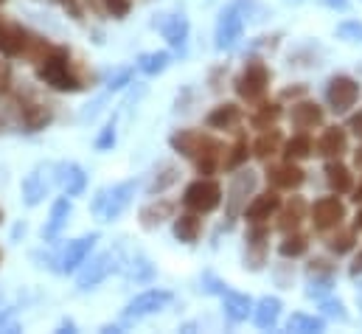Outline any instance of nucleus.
<instances>
[{
  "label": "nucleus",
  "instance_id": "nucleus-1",
  "mask_svg": "<svg viewBox=\"0 0 362 334\" xmlns=\"http://www.w3.org/2000/svg\"><path fill=\"white\" fill-rule=\"evenodd\" d=\"M172 149L180 152L182 158L194 161L197 171L202 177L214 174L216 168L222 166V144L208 135V132H199V129H177L172 138H169Z\"/></svg>",
  "mask_w": 362,
  "mask_h": 334
},
{
  "label": "nucleus",
  "instance_id": "nucleus-2",
  "mask_svg": "<svg viewBox=\"0 0 362 334\" xmlns=\"http://www.w3.org/2000/svg\"><path fill=\"white\" fill-rule=\"evenodd\" d=\"M51 48V42L40 34H34L31 28L20 25L17 20L0 14V57L6 59H31L40 62L45 57V51Z\"/></svg>",
  "mask_w": 362,
  "mask_h": 334
},
{
  "label": "nucleus",
  "instance_id": "nucleus-3",
  "mask_svg": "<svg viewBox=\"0 0 362 334\" xmlns=\"http://www.w3.org/2000/svg\"><path fill=\"white\" fill-rule=\"evenodd\" d=\"M37 76H40V82H45L51 90H59V93L85 90V82L76 74V65L65 45H51L45 51V57L37 62Z\"/></svg>",
  "mask_w": 362,
  "mask_h": 334
},
{
  "label": "nucleus",
  "instance_id": "nucleus-4",
  "mask_svg": "<svg viewBox=\"0 0 362 334\" xmlns=\"http://www.w3.org/2000/svg\"><path fill=\"white\" fill-rule=\"evenodd\" d=\"M135 188H138V180H127V183H118V185H112V188H101V191L95 194V200H93L90 211L98 219H104V222L118 219V217L127 211V205L132 202Z\"/></svg>",
  "mask_w": 362,
  "mask_h": 334
},
{
  "label": "nucleus",
  "instance_id": "nucleus-5",
  "mask_svg": "<svg viewBox=\"0 0 362 334\" xmlns=\"http://www.w3.org/2000/svg\"><path fill=\"white\" fill-rule=\"evenodd\" d=\"M245 34V11H242V0H233L230 6H225L219 11V20H216V31H214V45L219 51H233L239 45Z\"/></svg>",
  "mask_w": 362,
  "mask_h": 334
},
{
  "label": "nucleus",
  "instance_id": "nucleus-6",
  "mask_svg": "<svg viewBox=\"0 0 362 334\" xmlns=\"http://www.w3.org/2000/svg\"><path fill=\"white\" fill-rule=\"evenodd\" d=\"M182 202H185V208L194 211V214H211V211H216L219 202H222V185H219L216 180H211V177H199V180H194V183L185 188Z\"/></svg>",
  "mask_w": 362,
  "mask_h": 334
},
{
  "label": "nucleus",
  "instance_id": "nucleus-7",
  "mask_svg": "<svg viewBox=\"0 0 362 334\" xmlns=\"http://www.w3.org/2000/svg\"><path fill=\"white\" fill-rule=\"evenodd\" d=\"M267 84H270V71H267V65H264L262 59H250V62L245 65V71L239 74V79H236V93H239V98H245L247 104H256V101L264 98Z\"/></svg>",
  "mask_w": 362,
  "mask_h": 334
},
{
  "label": "nucleus",
  "instance_id": "nucleus-8",
  "mask_svg": "<svg viewBox=\"0 0 362 334\" xmlns=\"http://www.w3.org/2000/svg\"><path fill=\"white\" fill-rule=\"evenodd\" d=\"M14 107H17L20 121H23V127H25L28 132H40V129H45V127L54 121L51 104L40 101L34 93H17V96H14Z\"/></svg>",
  "mask_w": 362,
  "mask_h": 334
},
{
  "label": "nucleus",
  "instance_id": "nucleus-9",
  "mask_svg": "<svg viewBox=\"0 0 362 334\" xmlns=\"http://www.w3.org/2000/svg\"><path fill=\"white\" fill-rule=\"evenodd\" d=\"M205 292H214V295H222V304H225V318L230 321V323H242V321H247V315L253 312V301L247 298V295H242V292H233V289H228L225 284H219L214 275H205Z\"/></svg>",
  "mask_w": 362,
  "mask_h": 334
},
{
  "label": "nucleus",
  "instance_id": "nucleus-10",
  "mask_svg": "<svg viewBox=\"0 0 362 334\" xmlns=\"http://www.w3.org/2000/svg\"><path fill=\"white\" fill-rule=\"evenodd\" d=\"M312 214V225L317 234H326V231H334L343 225L346 219V205L340 202V197H320L315 200V205L309 208Z\"/></svg>",
  "mask_w": 362,
  "mask_h": 334
},
{
  "label": "nucleus",
  "instance_id": "nucleus-11",
  "mask_svg": "<svg viewBox=\"0 0 362 334\" xmlns=\"http://www.w3.org/2000/svg\"><path fill=\"white\" fill-rule=\"evenodd\" d=\"M172 304V292L169 289H146L141 292L138 298H132L124 309V321H141V318H149L160 309H166Z\"/></svg>",
  "mask_w": 362,
  "mask_h": 334
},
{
  "label": "nucleus",
  "instance_id": "nucleus-12",
  "mask_svg": "<svg viewBox=\"0 0 362 334\" xmlns=\"http://www.w3.org/2000/svg\"><path fill=\"white\" fill-rule=\"evenodd\" d=\"M360 98V84L351 76H334L326 87V101L332 104L334 113H349Z\"/></svg>",
  "mask_w": 362,
  "mask_h": 334
},
{
  "label": "nucleus",
  "instance_id": "nucleus-13",
  "mask_svg": "<svg viewBox=\"0 0 362 334\" xmlns=\"http://www.w3.org/2000/svg\"><path fill=\"white\" fill-rule=\"evenodd\" d=\"M253 188H256V171H250V168L239 171L230 180V188H228V219H236L245 211L247 197L253 194Z\"/></svg>",
  "mask_w": 362,
  "mask_h": 334
},
{
  "label": "nucleus",
  "instance_id": "nucleus-14",
  "mask_svg": "<svg viewBox=\"0 0 362 334\" xmlns=\"http://www.w3.org/2000/svg\"><path fill=\"white\" fill-rule=\"evenodd\" d=\"M115 261H118L115 253H101V255H95L90 264L79 272V289H93L95 284H101V281L118 267Z\"/></svg>",
  "mask_w": 362,
  "mask_h": 334
},
{
  "label": "nucleus",
  "instance_id": "nucleus-15",
  "mask_svg": "<svg viewBox=\"0 0 362 334\" xmlns=\"http://www.w3.org/2000/svg\"><path fill=\"white\" fill-rule=\"evenodd\" d=\"M267 180H270L272 188H278V191H292V188H298L306 180V171L300 166H295V161H286L281 166H272L267 171Z\"/></svg>",
  "mask_w": 362,
  "mask_h": 334
},
{
  "label": "nucleus",
  "instance_id": "nucleus-16",
  "mask_svg": "<svg viewBox=\"0 0 362 334\" xmlns=\"http://www.w3.org/2000/svg\"><path fill=\"white\" fill-rule=\"evenodd\" d=\"M315 149H317V155H323V158H332V161L340 158V155L349 149V135H346V129H343V127H326L323 135L317 138Z\"/></svg>",
  "mask_w": 362,
  "mask_h": 334
},
{
  "label": "nucleus",
  "instance_id": "nucleus-17",
  "mask_svg": "<svg viewBox=\"0 0 362 334\" xmlns=\"http://www.w3.org/2000/svg\"><path fill=\"white\" fill-rule=\"evenodd\" d=\"M98 242V234H90V236H82V239H76V242H68V248L62 253V272H74L76 267H82L85 264V258L90 255L93 245Z\"/></svg>",
  "mask_w": 362,
  "mask_h": 334
},
{
  "label": "nucleus",
  "instance_id": "nucleus-18",
  "mask_svg": "<svg viewBox=\"0 0 362 334\" xmlns=\"http://www.w3.org/2000/svg\"><path fill=\"white\" fill-rule=\"evenodd\" d=\"M160 31H163V37H166V42L172 45V48H185V42H188V31H191V25H188V17L185 14H166L160 23Z\"/></svg>",
  "mask_w": 362,
  "mask_h": 334
},
{
  "label": "nucleus",
  "instance_id": "nucleus-19",
  "mask_svg": "<svg viewBox=\"0 0 362 334\" xmlns=\"http://www.w3.org/2000/svg\"><path fill=\"white\" fill-rule=\"evenodd\" d=\"M289 118H292L295 129H315L323 124V107L315 101H298V104H292Z\"/></svg>",
  "mask_w": 362,
  "mask_h": 334
},
{
  "label": "nucleus",
  "instance_id": "nucleus-20",
  "mask_svg": "<svg viewBox=\"0 0 362 334\" xmlns=\"http://www.w3.org/2000/svg\"><path fill=\"white\" fill-rule=\"evenodd\" d=\"M275 211H281V197H278L275 191L259 194V197H253V200L245 205V217H247L250 222H264V219H270Z\"/></svg>",
  "mask_w": 362,
  "mask_h": 334
},
{
  "label": "nucleus",
  "instance_id": "nucleus-21",
  "mask_svg": "<svg viewBox=\"0 0 362 334\" xmlns=\"http://www.w3.org/2000/svg\"><path fill=\"white\" fill-rule=\"evenodd\" d=\"M267 236H270V231L262 228V222H253V231L247 234V264H250V270H262L264 250H267Z\"/></svg>",
  "mask_w": 362,
  "mask_h": 334
},
{
  "label": "nucleus",
  "instance_id": "nucleus-22",
  "mask_svg": "<svg viewBox=\"0 0 362 334\" xmlns=\"http://www.w3.org/2000/svg\"><path fill=\"white\" fill-rule=\"evenodd\" d=\"M172 217H175V202H172V200H155V202H149V205L141 208V225H144L146 231L163 225V222L172 219Z\"/></svg>",
  "mask_w": 362,
  "mask_h": 334
},
{
  "label": "nucleus",
  "instance_id": "nucleus-23",
  "mask_svg": "<svg viewBox=\"0 0 362 334\" xmlns=\"http://www.w3.org/2000/svg\"><path fill=\"white\" fill-rule=\"evenodd\" d=\"M239 121H242V107H239V104H230V101L214 107V110L208 113V118H205V124H208L211 129H233Z\"/></svg>",
  "mask_w": 362,
  "mask_h": 334
},
{
  "label": "nucleus",
  "instance_id": "nucleus-24",
  "mask_svg": "<svg viewBox=\"0 0 362 334\" xmlns=\"http://www.w3.org/2000/svg\"><path fill=\"white\" fill-rule=\"evenodd\" d=\"M57 177H59V183H62V188H65L68 197H79L88 188V174L82 171V166H76V163H62Z\"/></svg>",
  "mask_w": 362,
  "mask_h": 334
},
{
  "label": "nucleus",
  "instance_id": "nucleus-25",
  "mask_svg": "<svg viewBox=\"0 0 362 334\" xmlns=\"http://www.w3.org/2000/svg\"><path fill=\"white\" fill-rule=\"evenodd\" d=\"M45 166H37L25 180H23V197L28 205H37L45 194H48V177H45Z\"/></svg>",
  "mask_w": 362,
  "mask_h": 334
},
{
  "label": "nucleus",
  "instance_id": "nucleus-26",
  "mask_svg": "<svg viewBox=\"0 0 362 334\" xmlns=\"http://www.w3.org/2000/svg\"><path fill=\"white\" fill-rule=\"evenodd\" d=\"M278 318H281V301L278 298H262L259 304H256V309H253V323L259 326V329H275V323H278Z\"/></svg>",
  "mask_w": 362,
  "mask_h": 334
},
{
  "label": "nucleus",
  "instance_id": "nucleus-27",
  "mask_svg": "<svg viewBox=\"0 0 362 334\" xmlns=\"http://www.w3.org/2000/svg\"><path fill=\"white\" fill-rule=\"evenodd\" d=\"M68 217H71V200H57L54 208H51V217H48V222H45V228H42V236H45L48 242L57 239V236L62 234V228L68 225Z\"/></svg>",
  "mask_w": 362,
  "mask_h": 334
},
{
  "label": "nucleus",
  "instance_id": "nucleus-28",
  "mask_svg": "<svg viewBox=\"0 0 362 334\" xmlns=\"http://www.w3.org/2000/svg\"><path fill=\"white\" fill-rule=\"evenodd\" d=\"M303 217H306V202H303V197H292V200L284 205V211H281V222H278V228H281L284 234L298 231L300 222H303Z\"/></svg>",
  "mask_w": 362,
  "mask_h": 334
},
{
  "label": "nucleus",
  "instance_id": "nucleus-29",
  "mask_svg": "<svg viewBox=\"0 0 362 334\" xmlns=\"http://www.w3.org/2000/svg\"><path fill=\"white\" fill-rule=\"evenodd\" d=\"M326 183L332 185V191L346 194V191H351L354 177H351L349 166H343V163H340V158H337V161H332V163L326 166Z\"/></svg>",
  "mask_w": 362,
  "mask_h": 334
},
{
  "label": "nucleus",
  "instance_id": "nucleus-30",
  "mask_svg": "<svg viewBox=\"0 0 362 334\" xmlns=\"http://www.w3.org/2000/svg\"><path fill=\"white\" fill-rule=\"evenodd\" d=\"M199 231H202V222L197 214H180L175 219V236L185 245H194L199 239Z\"/></svg>",
  "mask_w": 362,
  "mask_h": 334
},
{
  "label": "nucleus",
  "instance_id": "nucleus-31",
  "mask_svg": "<svg viewBox=\"0 0 362 334\" xmlns=\"http://www.w3.org/2000/svg\"><path fill=\"white\" fill-rule=\"evenodd\" d=\"M312 152H315V144H312V138H309L306 132L292 135V138L284 144V158H286V161H303V158H309Z\"/></svg>",
  "mask_w": 362,
  "mask_h": 334
},
{
  "label": "nucleus",
  "instance_id": "nucleus-32",
  "mask_svg": "<svg viewBox=\"0 0 362 334\" xmlns=\"http://www.w3.org/2000/svg\"><path fill=\"white\" fill-rule=\"evenodd\" d=\"M289 332H300V334H317L326 329V321L323 318H315V315H303V312H295L286 323Z\"/></svg>",
  "mask_w": 362,
  "mask_h": 334
},
{
  "label": "nucleus",
  "instance_id": "nucleus-33",
  "mask_svg": "<svg viewBox=\"0 0 362 334\" xmlns=\"http://www.w3.org/2000/svg\"><path fill=\"white\" fill-rule=\"evenodd\" d=\"M169 62H172V57H169L166 51H152V54H141L138 68H141L146 76H155V74H163V71L169 68Z\"/></svg>",
  "mask_w": 362,
  "mask_h": 334
},
{
  "label": "nucleus",
  "instance_id": "nucleus-34",
  "mask_svg": "<svg viewBox=\"0 0 362 334\" xmlns=\"http://www.w3.org/2000/svg\"><path fill=\"white\" fill-rule=\"evenodd\" d=\"M278 144H281V132H278L275 127H270V132L264 129V132L259 135V141L253 144V155L262 158V161H267V158H272V155L278 152Z\"/></svg>",
  "mask_w": 362,
  "mask_h": 334
},
{
  "label": "nucleus",
  "instance_id": "nucleus-35",
  "mask_svg": "<svg viewBox=\"0 0 362 334\" xmlns=\"http://www.w3.org/2000/svg\"><path fill=\"white\" fill-rule=\"evenodd\" d=\"M247 155H250V146H247L245 138H239V141L228 149V155L222 158V166L228 168V171H236V168H242L247 163Z\"/></svg>",
  "mask_w": 362,
  "mask_h": 334
},
{
  "label": "nucleus",
  "instance_id": "nucleus-36",
  "mask_svg": "<svg viewBox=\"0 0 362 334\" xmlns=\"http://www.w3.org/2000/svg\"><path fill=\"white\" fill-rule=\"evenodd\" d=\"M281 118V104H262L253 115H250V124L256 129H270L275 127V121Z\"/></svg>",
  "mask_w": 362,
  "mask_h": 334
},
{
  "label": "nucleus",
  "instance_id": "nucleus-37",
  "mask_svg": "<svg viewBox=\"0 0 362 334\" xmlns=\"http://www.w3.org/2000/svg\"><path fill=\"white\" fill-rule=\"evenodd\" d=\"M306 250H309V242H306V236H300V234H292V236H286V239L278 245V253H281L284 258H298V255H303Z\"/></svg>",
  "mask_w": 362,
  "mask_h": 334
},
{
  "label": "nucleus",
  "instance_id": "nucleus-38",
  "mask_svg": "<svg viewBox=\"0 0 362 334\" xmlns=\"http://www.w3.org/2000/svg\"><path fill=\"white\" fill-rule=\"evenodd\" d=\"M337 37L349 42H362V23L360 20H346L337 25Z\"/></svg>",
  "mask_w": 362,
  "mask_h": 334
},
{
  "label": "nucleus",
  "instance_id": "nucleus-39",
  "mask_svg": "<svg viewBox=\"0 0 362 334\" xmlns=\"http://www.w3.org/2000/svg\"><path fill=\"white\" fill-rule=\"evenodd\" d=\"M354 248V234L351 231H343L340 236H334L332 242H329V250L337 253V255H343V253H349Z\"/></svg>",
  "mask_w": 362,
  "mask_h": 334
},
{
  "label": "nucleus",
  "instance_id": "nucleus-40",
  "mask_svg": "<svg viewBox=\"0 0 362 334\" xmlns=\"http://www.w3.org/2000/svg\"><path fill=\"white\" fill-rule=\"evenodd\" d=\"M115 146V121H110L104 129H101V135L95 138V149L98 152H107V149H112Z\"/></svg>",
  "mask_w": 362,
  "mask_h": 334
},
{
  "label": "nucleus",
  "instance_id": "nucleus-41",
  "mask_svg": "<svg viewBox=\"0 0 362 334\" xmlns=\"http://www.w3.org/2000/svg\"><path fill=\"white\" fill-rule=\"evenodd\" d=\"M320 309H323V315L337 318V321H346V318H349V312H346L343 301H334V298H326V301L320 304Z\"/></svg>",
  "mask_w": 362,
  "mask_h": 334
},
{
  "label": "nucleus",
  "instance_id": "nucleus-42",
  "mask_svg": "<svg viewBox=\"0 0 362 334\" xmlns=\"http://www.w3.org/2000/svg\"><path fill=\"white\" fill-rule=\"evenodd\" d=\"M104 3V8L112 14V17H127L129 11H132V0H101Z\"/></svg>",
  "mask_w": 362,
  "mask_h": 334
},
{
  "label": "nucleus",
  "instance_id": "nucleus-43",
  "mask_svg": "<svg viewBox=\"0 0 362 334\" xmlns=\"http://www.w3.org/2000/svg\"><path fill=\"white\" fill-rule=\"evenodd\" d=\"M62 11H68L74 20H82L85 17V6H82V0H54Z\"/></svg>",
  "mask_w": 362,
  "mask_h": 334
},
{
  "label": "nucleus",
  "instance_id": "nucleus-44",
  "mask_svg": "<svg viewBox=\"0 0 362 334\" xmlns=\"http://www.w3.org/2000/svg\"><path fill=\"white\" fill-rule=\"evenodd\" d=\"M163 174H166V177H160V180L155 177V183H152V188H149L152 194H158V191L169 188V185H172V183L177 180V168H175V166H166V171H163Z\"/></svg>",
  "mask_w": 362,
  "mask_h": 334
},
{
  "label": "nucleus",
  "instance_id": "nucleus-45",
  "mask_svg": "<svg viewBox=\"0 0 362 334\" xmlns=\"http://www.w3.org/2000/svg\"><path fill=\"white\" fill-rule=\"evenodd\" d=\"M11 84H14V76H11V65L0 59V96H8V93H11Z\"/></svg>",
  "mask_w": 362,
  "mask_h": 334
},
{
  "label": "nucleus",
  "instance_id": "nucleus-46",
  "mask_svg": "<svg viewBox=\"0 0 362 334\" xmlns=\"http://www.w3.org/2000/svg\"><path fill=\"white\" fill-rule=\"evenodd\" d=\"M129 79H132V71L127 68V71H121L115 79H110V90H121L124 84H129Z\"/></svg>",
  "mask_w": 362,
  "mask_h": 334
},
{
  "label": "nucleus",
  "instance_id": "nucleus-47",
  "mask_svg": "<svg viewBox=\"0 0 362 334\" xmlns=\"http://www.w3.org/2000/svg\"><path fill=\"white\" fill-rule=\"evenodd\" d=\"M349 129H354V135H357V138H362V113L351 115V121H349Z\"/></svg>",
  "mask_w": 362,
  "mask_h": 334
},
{
  "label": "nucleus",
  "instance_id": "nucleus-48",
  "mask_svg": "<svg viewBox=\"0 0 362 334\" xmlns=\"http://www.w3.org/2000/svg\"><path fill=\"white\" fill-rule=\"evenodd\" d=\"M303 93H306V84H298V87H286L281 96L284 98H295V96H303Z\"/></svg>",
  "mask_w": 362,
  "mask_h": 334
},
{
  "label": "nucleus",
  "instance_id": "nucleus-49",
  "mask_svg": "<svg viewBox=\"0 0 362 334\" xmlns=\"http://www.w3.org/2000/svg\"><path fill=\"white\" fill-rule=\"evenodd\" d=\"M362 272V250H360V255L354 258V264H351V275H360Z\"/></svg>",
  "mask_w": 362,
  "mask_h": 334
},
{
  "label": "nucleus",
  "instance_id": "nucleus-50",
  "mask_svg": "<svg viewBox=\"0 0 362 334\" xmlns=\"http://www.w3.org/2000/svg\"><path fill=\"white\" fill-rule=\"evenodd\" d=\"M329 6H334V8H349V0H326Z\"/></svg>",
  "mask_w": 362,
  "mask_h": 334
},
{
  "label": "nucleus",
  "instance_id": "nucleus-51",
  "mask_svg": "<svg viewBox=\"0 0 362 334\" xmlns=\"http://www.w3.org/2000/svg\"><path fill=\"white\" fill-rule=\"evenodd\" d=\"M354 163H357V166L362 168V146L357 149V155H354Z\"/></svg>",
  "mask_w": 362,
  "mask_h": 334
},
{
  "label": "nucleus",
  "instance_id": "nucleus-52",
  "mask_svg": "<svg viewBox=\"0 0 362 334\" xmlns=\"http://www.w3.org/2000/svg\"><path fill=\"white\" fill-rule=\"evenodd\" d=\"M354 202H362V183H360V188L354 191Z\"/></svg>",
  "mask_w": 362,
  "mask_h": 334
},
{
  "label": "nucleus",
  "instance_id": "nucleus-53",
  "mask_svg": "<svg viewBox=\"0 0 362 334\" xmlns=\"http://www.w3.org/2000/svg\"><path fill=\"white\" fill-rule=\"evenodd\" d=\"M354 228H357V231H362V211L357 214V222H354Z\"/></svg>",
  "mask_w": 362,
  "mask_h": 334
},
{
  "label": "nucleus",
  "instance_id": "nucleus-54",
  "mask_svg": "<svg viewBox=\"0 0 362 334\" xmlns=\"http://www.w3.org/2000/svg\"><path fill=\"white\" fill-rule=\"evenodd\" d=\"M357 298H360V306H362V284L357 287Z\"/></svg>",
  "mask_w": 362,
  "mask_h": 334
},
{
  "label": "nucleus",
  "instance_id": "nucleus-55",
  "mask_svg": "<svg viewBox=\"0 0 362 334\" xmlns=\"http://www.w3.org/2000/svg\"><path fill=\"white\" fill-rule=\"evenodd\" d=\"M0 261H3V253H0Z\"/></svg>",
  "mask_w": 362,
  "mask_h": 334
},
{
  "label": "nucleus",
  "instance_id": "nucleus-56",
  "mask_svg": "<svg viewBox=\"0 0 362 334\" xmlns=\"http://www.w3.org/2000/svg\"><path fill=\"white\" fill-rule=\"evenodd\" d=\"M0 3H6V0H0Z\"/></svg>",
  "mask_w": 362,
  "mask_h": 334
},
{
  "label": "nucleus",
  "instance_id": "nucleus-57",
  "mask_svg": "<svg viewBox=\"0 0 362 334\" xmlns=\"http://www.w3.org/2000/svg\"><path fill=\"white\" fill-rule=\"evenodd\" d=\"M0 217H3V214H0Z\"/></svg>",
  "mask_w": 362,
  "mask_h": 334
}]
</instances>
